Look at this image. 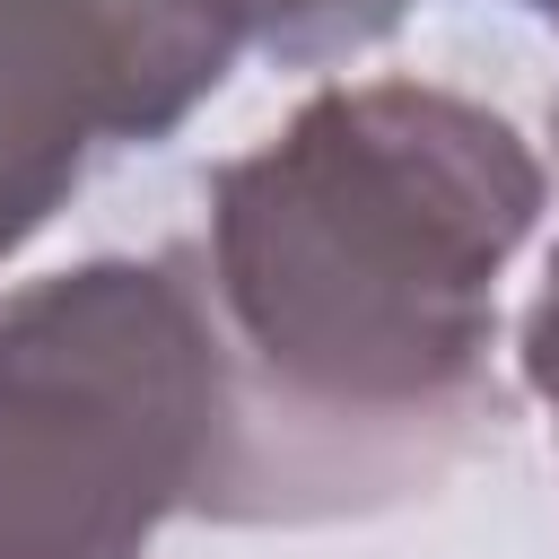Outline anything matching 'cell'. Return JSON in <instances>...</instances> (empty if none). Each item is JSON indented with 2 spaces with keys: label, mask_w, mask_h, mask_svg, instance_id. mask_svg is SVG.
Masks as SVG:
<instances>
[{
  "label": "cell",
  "mask_w": 559,
  "mask_h": 559,
  "mask_svg": "<svg viewBox=\"0 0 559 559\" xmlns=\"http://www.w3.org/2000/svg\"><path fill=\"white\" fill-rule=\"evenodd\" d=\"M550 175L480 96L332 79L201 192L175 253L218 341L210 524L376 515L498 419V280Z\"/></svg>",
  "instance_id": "cell-1"
},
{
  "label": "cell",
  "mask_w": 559,
  "mask_h": 559,
  "mask_svg": "<svg viewBox=\"0 0 559 559\" xmlns=\"http://www.w3.org/2000/svg\"><path fill=\"white\" fill-rule=\"evenodd\" d=\"M218 463V341L183 262L96 253L0 297V559H148Z\"/></svg>",
  "instance_id": "cell-2"
},
{
  "label": "cell",
  "mask_w": 559,
  "mask_h": 559,
  "mask_svg": "<svg viewBox=\"0 0 559 559\" xmlns=\"http://www.w3.org/2000/svg\"><path fill=\"white\" fill-rule=\"evenodd\" d=\"M236 70L175 0H0V262L44 236L114 140H166Z\"/></svg>",
  "instance_id": "cell-3"
},
{
  "label": "cell",
  "mask_w": 559,
  "mask_h": 559,
  "mask_svg": "<svg viewBox=\"0 0 559 559\" xmlns=\"http://www.w3.org/2000/svg\"><path fill=\"white\" fill-rule=\"evenodd\" d=\"M201 26H218L236 52H280V61H341L376 35H393L402 0H175Z\"/></svg>",
  "instance_id": "cell-4"
},
{
  "label": "cell",
  "mask_w": 559,
  "mask_h": 559,
  "mask_svg": "<svg viewBox=\"0 0 559 559\" xmlns=\"http://www.w3.org/2000/svg\"><path fill=\"white\" fill-rule=\"evenodd\" d=\"M515 367H524L533 402H542V411H550V428H559V245H550V271H542V288H533L524 323H515Z\"/></svg>",
  "instance_id": "cell-5"
},
{
  "label": "cell",
  "mask_w": 559,
  "mask_h": 559,
  "mask_svg": "<svg viewBox=\"0 0 559 559\" xmlns=\"http://www.w3.org/2000/svg\"><path fill=\"white\" fill-rule=\"evenodd\" d=\"M507 9H524V17H542V26H559V0H507Z\"/></svg>",
  "instance_id": "cell-6"
}]
</instances>
